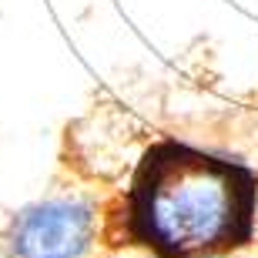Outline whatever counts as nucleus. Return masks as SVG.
Masks as SVG:
<instances>
[{
    "mask_svg": "<svg viewBox=\"0 0 258 258\" xmlns=\"http://www.w3.org/2000/svg\"><path fill=\"white\" fill-rule=\"evenodd\" d=\"M258 178L181 141L151 144L127 191V235L154 258L231 255L255 235Z\"/></svg>",
    "mask_w": 258,
    "mask_h": 258,
    "instance_id": "nucleus-1",
    "label": "nucleus"
},
{
    "mask_svg": "<svg viewBox=\"0 0 258 258\" xmlns=\"http://www.w3.org/2000/svg\"><path fill=\"white\" fill-rule=\"evenodd\" d=\"M97 211L81 195H50L20 208L4 231L7 258H91Z\"/></svg>",
    "mask_w": 258,
    "mask_h": 258,
    "instance_id": "nucleus-2",
    "label": "nucleus"
},
{
    "mask_svg": "<svg viewBox=\"0 0 258 258\" xmlns=\"http://www.w3.org/2000/svg\"><path fill=\"white\" fill-rule=\"evenodd\" d=\"M205 258H231V255H205Z\"/></svg>",
    "mask_w": 258,
    "mask_h": 258,
    "instance_id": "nucleus-3",
    "label": "nucleus"
}]
</instances>
